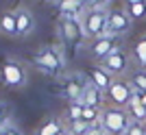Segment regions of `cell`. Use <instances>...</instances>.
<instances>
[{
	"label": "cell",
	"mask_w": 146,
	"mask_h": 135,
	"mask_svg": "<svg viewBox=\"0 0 146 135\" xmlns=\"http://www.w3.org/2000/svg\"><path fill=\"white\" fill-rule=\"evenodd\" d=\"M103 100H105V94L100 92L94 83H87V85L83 87V94H81L79 103L83 105V107H100Z\"/></svg>",
	"instance_id": "cell-11"
},
{
	"label": "cell",
	"mask_w": 146,
	"mask_h": 135,
	"mask_svg": "<svg viewBox=\"0 0 146 135\" xmlns=\"http://www.w3.org/2000/svg\"><path fill=\"white\" fill-rule=\"evenodd\" d=\"M100 118H103V109L100 107H83V118L81 120H85L90 124H96V122H100Z\"/></svg>",
	"instance_id": "cell-21"
},
{
	"label": "cell",
	"mask_w": 146,
	"mask_h": 135,
	"mask_svg": "<svg viewBox=\"0 0 146 135\" xmlns=\"http://www.w3.org/2000/svg\"><path fill=\"white\" fill-rule=\"evenodd\" d=\"M87 2V9H100V7H107L109 0H85Z\"/></svg>",
	"instance_id": "cell-27"
},
{
	"label": "cell",
	"mask_w": 146,
	"mask_h": 135,
	"mask_svg": "<svg viewBox=\"0 0 146 135\" xmlns=\"http://www.w3.org/2000/svg\"><path fill=\"white\" fill-rule=\"evenodd\" d=\"M5 126H9V116H7V105L0 103V131Z\"/></svg>",
	"instance_id": "cell-25"
},
{
	"label": "cell",
	"mask_w": 146,
	"mask_h": 135,
	"mask_svg": "<svg viewBox=\"0 0 146 135\" xmlns=\"http://www.w3.org/2000/svg\"><path fill=\"white\" fill-rule=\"evenodd\" d=\"M33 66L37 70H42L44 74H48V76H59L61 70H63V57L57 48H44L39 50L35 57H33Z\"/></svg>",
	"instance_id": "cell-3"
},
{
	"label": "cell",
	"mask_w": 146,
	"mask_h": 135,
	"mask_svg": "<svg viewBox=\"0 0 146 135\" xmlns=\"http://www.w3.org/2000/svg\"><path fill=\"white\" fill-rule=\"evenodd\" d=\"M127 111H129V116H131V120H133V122H144V124H146V105L142 103V94H140V92L135 94L133 100L129 103Z\"/></svg>",
	"instance_id": "cell-14"
},
{
	"label": "cell",
	"mask_w": 146,
	"mask_h": 135,
	"mask_svg": "<svg viewBox=\"0 0 146 135\" xmlns=\"http://www.w3.org/2000/svg\"><path fill=\"white\" fill-rule=\"evenodd\" d=\"M66 116H68V120H81V118H83V105L81 103H70Z\"/></svg>",
	"instance_id": "cell-23"
},
{
	"label": "cell",
	"mask_w": 146,
	"mask_h": 135,
	"mask_svg": "<svg viewBox=\"0 0 146 135\" xmlns=\"http://www.w3.org/2000/svg\"><path fill=\"white\" fill-rule=\"evenodd\" d=\"M0 79H2V83L7 87H22L26 83V70L20 61L9 59L0 68Z\"/></svg>",
	"instance_id": "cell-7"
},
{
	"label": "cell",
	"mask_w": 146,
	"mask_h": 135,
	"mask_svg": "<svg viewBox=\"0 0 146 135\" xmlns=\"http://www.w3.org/2000/svg\"><path fill=\"white\" fill-rule=\"evenodd\" d=\"M116 48H120V37L118 35H111V33H107L105 37H98V39H94V44H92V57L94 59H98V61H103L105 57H109L111 52Z\"/></svg>",
	"instance_id": "cell-8"
},
{
	"label": "cell",
	"mask_w": 146,
	"mask_h": 135,
	"mask_svg": "<svg viewBox=\"0 0 146 135\" xmlns=\"http://www.w3.org/2000/svg\"><path fill=\"white\" fill-rule=\"evenodd\" d=\"M109 9L100 7V9H85L83 13V26H85V37L98 39L109 33Z\"/></svg>",
	"instance_id": "cell-1"
},
{
	"label": "cell",
	"mask_w": 146,
	"mask_h": 135,
	"mask_svg": "<svg viewBox=\"0 0 146 135\" xmlns=\"http://www.w3.org/2000/svg\"><path fill=\"white\" fill-rule=\"evenodd\" d=\"M87 74H90V83H94V85H96V87H98V89H100L103 94H107V89L111 87V83L116 81V79H113V76H111L109 72H105V70H103L100 66H98V68H92V70H90Z\"/></svg>",
	"instance_id": "cell-12"
},
{
	"label": "cell",
	"mask_w": 146,
	"mask_h": 135,
	"mask_svg": "<svg viewBox=\"0 0 146 135\" xmlns=\"http://www.w3.org/2000/svg\"><path fill=\"white\" fill-rule=\"evenodd\" d=\"M127 13L131 15V20H144V18H146V2L127 5Z\"/></svg>",
	"instance_id": "cell-22"
},
{
	"label": "cell",
	"mask_w": 146,
	"mask_h": 135,
	"mask_svg": "<svg viewBox=\"0 0 146 135\" xmlns=\"http://www.w3.org/2000/svg\"><path fill=\"white\" fill-rule=\"evenodd\" d=\"M85 9H87L85 0H59V2H57V11H59L61 18H74V15H81Z\"/></svg>",
	"instance_id": "cell-10"
},
{
	"label": "cell",
	"mask_w": 146,
	"mask_h": 135,
	"mask_svg": "<svg viewBox=\"0 0 146 135\" xmlns=\"http://www.w3.org/2000/svg\"><path fill=\"white\" fill-rule=\"evenodd\" d=\"M135 94H137V92H135V87L131 85V81H120V79H116L113 83H111V87L107 89L105 98H107L109 107H120V109H127L129 103L133 100Z\"/></svg>",
	"instance_id": "cell-5"
},
{
	"label": "cell",
	"mask_w": 146,
	"mask_h": 135,
	"mask_svg": "<svg viewBox=\"0 0 146 135\" xmlns=\"http://www.w3.org/2000/svg\"><path fill=\"white\" fill-rule=\"evenodd\" d=\"M131 26H133V20H131V15H129L127 11L116 9V11L109 13V33H111V35L120 37L122 33H127Z\"/></svg>",
	"instance_id": "cell-9"
},
{
	"label": "cell",
	"mask_w": 146,
	"mask_h": 135,
	"mask_svg": "<svg viewBox=\"0 0 146 135\" xmlns=\"http://www.w3.org/2000/svg\"><path fill=\"white\" fill-rule=\"evenodd\" d=\"M35 135H66L63 133V124H61L59 118H50L48 122H44Z\"/></svg>",
	"instance_id": "cell-17"
},
{
	"label": "cell",
	"mask_w": 146,
	"mask_h": 135,
	"mask_svg": "<svg viewBox=\"0 0 146 135\" xmlns=\"http://www.w3.org/2000/svg\"><path fill=\"white\" fill-rule=\"evenodd\" d=\"M0 135H22V131H20V129H15V126H11V124H9V126H5V129L0 131Z\"/></svg>",
	"instance_id": "cell-28"
},
{
	"label": "cell",
	"mask_w": 146,
	"mask_h": 135,
	"mask_svg": "<svg viewBox=\"0 0 146 135\" xmlns=\"http://www.w3.org/2000/svg\"><path fill=\"white\" fill-rule=\"evenodd\" d=\"M83 87H85V83H81V81H76L74 76H70V79L66 81V87H63V96H66L70 103H79L81 94H83Z\"/></svg>",
	"instance_id": "cell-15"
},
{
	"label": "cell",
	"mask_w": 146,
	"mask_h": 135,
	"mask_svg": "<svg viewBox=\"0 0 146 135\" xmlns=\"http://www.w3.org/2000/svg\"><path fill=\"white\" fill-rule=\"evenodd\" d=\"M85 13V11H83ZM83 13L74 18H61L59 20V35L66 46H76L85 39V26H83Z\"/></svg>",
	"instance_id": "cell-4"
},
{
	"label": "cell",
	"mask_w": 146,
	"mask_h": 135,
	"mask_svg": "<svg viewBox=\"0 0 146 135\" xmlns=\"http://www.w3.org/2000/svg\"><path fill=\"white\" fill-rule=\"evenodd\" d=\"M131 116H129L127 109H120V107H107L103 109V118H100V124L105 126V131L109 135H124L127 129L131 126Z\"/></svg>",
	"instance_id": "cell-2"
},
{
	"label": "cell",
	"mask_w": 146,
	"mask_h": 135,
	"mask_svg": "<svg viewBox=\"0 0 146 135\" xmlns=\"http://www.w3.org/2000/svg\"><path fill=\"white\" fill-rule=\"evenodd\" d=\"M92 124L85 120H70L68 122V135H85Z\"/></svg>",
	"instance_id": "cell-20"
},
{
	"label": "cell",
	"mask_w": 146,
	"mask_h": 135,
	"mask_svg": "<svg viewBox=\"0 0 146 135\" xmlns=\"http://www.w3.org/2000/svg\"><path fill=\"white\" fill-rule=\"evenodd\" d=\"M133 57L137 61V68L146 70V35H142L135 44V50H133Z\"/></svg>",
	"instance_id": "cell-18"
},
{
	"label": "cell",
	"mask_w": 146,
	"mask_h": 135,
	"mask_svg": "<svg viewBox=\"0 0 146 135\" xmlns=\"http://www.w3.org/2000/svg\"><path fill=\"white\" fill-rule=\"evenodd\" d=\"M142 103H144V105H146V92H144V94H142Z\"/></svg>",
	"instance_id": "cell-30"
},
{
	"label": "cell",
	"mask_w": 146,
	"mask_h": 135,
	"mask_svg": "<svg viewBox=\"0 0 146 135\" xmlns=\"http://www.w3.org/2000/svg\"><path fill=\"white\" fill-rule=\"evenodd\" d=\"M0 31L7 35H18V20H15V11H7L0 15Z\"/></svg>",
	"instance_id": "cell-16"
},
{
	"label": "cell",
	"mask_w": 146,
	"mask_h": 135,
	"mask_svg": "<svg viewBox=\"0 0 146 135\" xmlns=\"http://www.w3.org/2000/svg\"><path fill=\"white\" fill-rule=\"evenodd\" d=\"M135 2H146V0H127V5H135Z\"/></svg>",
	"instance_id": "cell-29"
},
{
	"label": "cell",
	"mask_w": 146,
	"mask_h": 135,
	"mask_svg": "<svg viewBox=\"0 0 146 135\" xmlns=\"http://www.w3.org/2000/svg\"><path fill=\"white\" fill-rule=\"evenodd\" d=\"M124 135H146V124L144 122H131Z\"/></svg>",
	"instance_id": "cell-24"
},
{
	"label": "cell",
	"mask_w": 146,
	"mask_h": 135,
	"mask_svg": "<svg viewBox=\"0 0 146 135\" xmlns=\"http://www.w3.org/2000/svg\"><path fill=\"white\" fill-rule=\"evenodd\" d=\"M15 20H18V37H24L26 33H31L33 26H35L33 13H31L26 7H20L18 11H15Z\"/></svg>",
	"instance_id": "cell-13"
},
{
	"label": "cell",
	"mask_w": 146,
	"mask_h": 135,
	"mask_svg": "<svg viewBox=\"0 0 146 135\" xmlns=\"http://www.w3.org/2000/svg\"><path fill=\"white\" fill-rule=\"evenodd\" d=\"M131 85L135 87V92H140V94H144L146 92V70H142V68H137L133 74H131Z\"/></svg>",
	"instance_id": "cell-19"
},
{
	"label": "cell",
	"mask_w": 146,
	"mask_h": 135,
	"mask_svg": "<svg viewBox=\"0 0 146 135\" xmlns=\"http://www.w3.org/2000/svg\"><path fill=\"white\" fill-rule=\"evenodd\" d=\"M85 135H109V133L105 131V126L100 122H96V124H92V126H90V131H87Z\"/></svg>",
	"instance_id": "cell-26"
},
{
	"label": "cell",
	"mask_w": 146,
	"mask_h": 135,
	"mask_svg": "<svg viewBox=\"0 0 146 135\" xmlns=\"http://www.w3.org/2000/svg\"><path fill=\"white\" fill-rule=\"evenodd\" d=\"M129 63H131V59H129L127 50L116 48L109 57H105L103 61H100V68H103L105 72H109L111 76H124L129 72Z\"/></svg>",
	"instance_id": "cell-6"
}]
</instances>
